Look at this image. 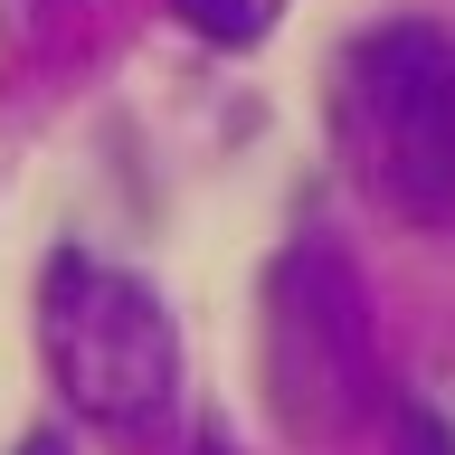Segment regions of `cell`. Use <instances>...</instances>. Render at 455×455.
Returning <instances> with one entry per match:
<instances>
[{
	"mask_svg": "<svg viewBox=\"0 0 455 455\" xmlns=\"http://www.w3.org/2000/svg\"><path fill=\"white\" fill-rule=\"evenodd\" d=\"M171 10H180V28L209 38V48H256V38L284 20V0H171Z\"/></svg>",
	"mask_w": 455,
	"mask_h": 455,
	"instance_id": "cell-4",
	"label": "cell"
},
{
	"mask_svg": "<svg viewBox=\"0 0 455 455\" xmlns=\"http://www.w3.org/2000/svg\"><path fill=\"white\" fill-rule=\"evenodd\" d=\"M38 361L76 418L114 436H152L180 398V323L133 266L57 247L38 275Z\"/></svg>",
	"mask_w": 455,
	"mask_h": 455,
	"instance_id": "cell-2",
	"label": "cell"
},
{
	"mask_svg": "<svg viewBox=\"0 0 455 455\" xmlns=\"http://www.w3.org/2000/svg\"><path fill=\"white\" fill-rule=\"evenodd\" d=\"M389 455H455V427L436 408H418V398H398L389 408Z\"/></svg>",
	"mask_w": 455,
	"mask_h": 455,
	"instance_id": "cell-5",
	"label": "cell"
},
{
	"mask_svg": "<svg viewBox=\"0 0 455 455\" xmlns=\"http://www.w3.org/2000/svg\"><path fill=\"white\" fill-rule=\"evenodd\" d=\"M20 455H76L67 436H20Z\"/></svg>",
	"mask_w": 455,
	"mask_h": 455,
	"instance_id": "cell-6",
	"label": "cell"
},
{
	"mask_svg": "<svg viewBox=\"0 0 455 455\" xmlns=\"http://www.w3.org/2000/svg\"><path fill=\"white\" fill-rule=\"evenodd\" d=\"M332 124L341 162L370 199L398 219L446 228L455 219V38L427 20H389L351 38L332 67Z\"/></svg>",
	"mask_w": 455,
	"mask_h": 455,
	"instance_id": "cell-1",
	"label": "cell"
},
{
	"mask_svg": "<svg viewBox=\"0 0 455 455\" xmlns=\"http://www.w3.org/2000/svg\"><path fill=\"white\" fill-rule=\"evenodd\" d=\"M256 389H266V418L313 446L379 408L370 294L351 275V256L323 237H294L256 284Z\"/></svg>",
	"mask_w": 455,
	"mask_h": 455,
	"instance_id": "cell-3",
	"label": "cell"
}]
</instances>
